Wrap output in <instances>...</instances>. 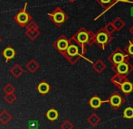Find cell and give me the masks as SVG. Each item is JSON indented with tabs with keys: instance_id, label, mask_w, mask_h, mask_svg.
<instances>
[{
	"instance_id": "2e32d148",
	"label": "cell",
	"mask_w": 133,
	"mask_h": 129,
	"mask_svg": "<svg viewBox=\"0 0 133 129\" xmlns=\"http://www.w3.org/2000/svg\"><path fill=\"white\" fill-rule=\"evenodd\" d=\"M25 35H26L30 40L34 41V40H35V39L38 38V36L40 35V31H39V29L26 30V31H25Z\"/></svg>"
},
{
	"instance_id": "4316f807",
	"label": "cell",
	"mask_w": 133,
	"mask_h": 129,
	"mask_svg": "<svg viewBox=\"0 0 133 129\" xmlns=\"http://www.w3.org/2000/svg\"><path fill=\"white\" fill-rule=\"evenodd\" d=\"M1 42H2V38L0 37V44H1Z\"/></svg>"
},
{
	"instance_id": "6da1fadb",
	"label": "cell",
	"mask_w": 133,
	"mask_h": 129,
	"mask_svg": "<svg viewBox=\"0 0 133 129\" xmlns=\"http://www.w3.org/2000/svg\"><path fill=\"white\" fill-rule=\"evenodd\" d=\"M26 7H27V3L25 4V6L23 9L19 11L17 14H16L14 16V20L20 27H26L32 22V16L31 15H29L26 12Z\"/></svg>"
},
{
	"instance_id": "d4e9b609",
	"label": "cell",
	"mask_w": 133,
	"mask_h": 129,
	"mask_svg": "<svg viewBox=\"0 0 133 129\" xmlns=\"http://www.w3.org/2000/svg\"><path fill=\"white\" fill-rule=\"evenodd\" d=\"M128 52H129V53H130V55H132V56H133V44H130V45L129 46Z\"/></svg>"
},
{
	"instance_id": "ffe728a7",
	"label": "cell",
	"mask_w": 133,
	"mask_h": 129,
	"mask_svg": "<svg viewBox=\"0 0 133 129\" xmlns=\"http://www.w3.org/2000/svg\"><path fill=\"white\" fill-rule=\"evenodd\" d=\"M123 117L127 119H132L133 118V108H125V110L123 111Z\"/></svg>"
},
{
	"instance_id": "8fae6325",
	"label": "cell",
	"mask_w": 133,
	"mask_h": 129,
	"mask_svg": "<svg viewBox=\"0 0 133 129\" xmlns=\"http://www.w3.org/2000/svg\"><path fill=\"white\" fill-rule=\"evenodd\" d=\"M111 61L113 62V64H115L116 66H117V65H119V63L125 61V56L123 55L121 52H117L111 56Z\"/></svg>"
},
{
	"instance_id": "4fadbf2b",
	"label": "cell",
	"mask_w": 133,
	"mask_h": 129,
	"mask_svg": "<svg viewBox=\"0 0 133 129\" xmlns=\"http://www.w3.org/2000/svg\"><path fill=\"white\" fill-rule=\"evenodd\" d=\"M12 119V116L6 111V110H3V111L0 113V122L3 125H7Z\"/></svg>"
},
{
	"instance_id": "5b68a950",
	"label": "cell",
	"mask_w": 133,
	"mask_h": 129,
	"mask_svg": "<svg viewBox=\"0 0 133 129\" xmlns=\"http://www.w3.org/2000/svg\"><path fill=\"white\" fill-rule=\"evenodd\" d=\"M78 54H79V48L75 44H70L64 52L65 57L68 60H70V61L72 59H75L78 56Z\"/></svg>"
},
{
	"instance_id": "8992f818",
	"label": "cell",
	"mask_w": 133,
	"mask_h": 129,
	"mask_svg": "<svg viewBox=\"0 0 133 129\" xmlns=\"http://www.w3.org/2000/svg\"><path fill=\"white\" fill-rule=\"evenodd\" d=\"M2 54H3L4 58L5 59V61L8 62L9 61H11V60L14 59L15 56H16V51H15L14 48H12L11 46H7V47L5 48L4 51L2 52Z\"/></svg>"
},
{
	"instance_id": "83f0119b",
	"label": "cell",
	"mask_w": 133,
	"mask_h": 129,
	"mask_svg": "<svg viewBox=\"0 0 133 129\" xmlns=\"http://www.w3.org/2000/svg\"><path fill=\"white\" fill-rule=\"evenodd\" d=\"M121 1H128V0H121Z\"/></svg>"
},
{
	"instance_id": "603a6c76",
	"label": "cell",
	"mask_w": 133,
	"mask_h": 129,
	"mask_svg": "<svg viewBox=\"0 0 133 129\" xmlns=\"http://www.w3.org/2000/svg\"><path fill=\"white\" fill-rule=\"evenodd\" d=\"M74 126L72 123L69 120H65L63 124L61 125V129H74Z\"/></svg>"
},
{
	"instance_id": "30bf717a",
	"label": "cell",
	"mask_w": 133,
	"mask_h": 129,
	"mask_svg": "<svg viewBox=\"0 0 133 129\" xmlns=\"http://www.w3.org/2000/svg\"><path fill=\"white\" fill-rule=\"evenodd\" d=\"M102 102H103V101H102V100L99 97L94 96V97H92L91 99H90L89 105H90V106L92 108V109H98V108H101Z\"/></svg>"
},
{
	"instance_id": "9a60e30c",
	"label": "cell",
	"mask_w": 133,
	"mask_h": 129,
	"mask_svg": "<svg viewBox=\"0 0 133 129\" xmlns=\"http://www.w3.org/2000/svg\"><path fill=\"white\" fill-rule=\"evenodd\" d=\"M119 87H121V91L123 93H125V94H130L133 90V85L130 81H127V80H125Z\"/></svg>"
},
{
	"instance_id": "7c38bea8",
	"label": "cell",
	"mask_w": 133,
	"mask_h": 129,
	"mask_svg": "<svg viewBox=\"0 0 133 129\" xmlns=\"http://www.w3.org/2000/svg\"><path fill=\"white\" fill-rule=\"evenodd\" d=\"M25 68L29 72L31 73H35L37 70L39 69V64L37 61H35V60H30L25 65Z\"/></svg>"
},
{
	"instance_id": "7402d4cb",
	"label": "cell",
	"mask_w": 133,
	"mask_h": 129,
	"mask_svg": "<svg viewBox=\"0 0 133 129\" xmlns=\"http://www.w3.org/2000/svg\"><path fill=\"white\" fill-rule=\"evenodd\" d=\"M97 41H98V42H100V44H103L108 41V36H107L106 33H99L98 36H97Z\"/></svg>"
},
{
	"instance_id": "277c9868",
	"label": "cell",
	"mask_w": 133,
	"mask_h": 129,
	"mask_svg": "<svg viewBox=\"0 0 133 129\" xmlns=\"http://www.w3.org/2000/svg\"><path fill=\"white\" fill-rule=\"evenodd\" d=\"M54 45L60 52L64 53L65 51L67 50V48H68V46L70 45V44H69L68 40H67V39L63 35V36H61L55 42H54Z\"/></svg>"
},
{
	"instance_id": "484cf974",
	"label": "cell",
	"mask_w": 133,
	"mask_h": 129,
	"mask_svg": "<svg viewBox=\"0 0 133 129\" xmlns=\"http://www.w3.org/2000/svg\"><path fill=\"white\" fill-rule=\"evenodd\" d=\"M110 0H102V2H103V3H108V2H110Z\"/></svg>"
},
{
	"instance_id": "52a82bcc",
	"label": "cell",
	"mask_w": 133,
	"mask_h": 129,
	"mask_svg": "<svg viewBox=\"0 0 133 129\" xmlns=\"http://www.w3.org/2000/svg\"><path fill=\"white\" fill-rule=\"evenodd\" d=\"M130 70H131V68H130V64H128L126 61H123L116 66V70L121 75H126L130 71Z\"/></svg>"
},
{
	"instance_id": "cb8c5ba5",
	"label": "cell",
	"mask_w": 133,
	"mask_h": 129,
	"mask_svg": "<svg viewBox=\"0 0 133 129\" xmlns=\"http://www.w3.org/2000/svg\"><path fill=\"white\" fill-rule=\"evenodd\" d=\"M36 29H39L38 25H37V24L35 23V22H33V21L26 26V30H36Z\"/></svg>"
},
{
	"instance_id": "44dd1931",
	"label": "cell",
	"mask_w": 133,
	"mask_h": 129,
	"mask_svg": "<svg viewBox=\"0 0 133 129\" xmlns=\"http://www.w3.org/2000/svg\"><path fill=\"white\" fill-rule=\"evenodd\" d=\"M15 90H16V88L13 84L11 83H7L5 87L3 88V91L5 93V94H10V93H14Z\"/></svg>"
},
{
	"instance_id": "ac0fdd59",
	"label": "cell",
	"mask_w": 133,
	"mask_h": 129,
	"mask_svg": "<svg viewBox=\"0 0 133 129\" xmlns=\"http://www.w3.org/2000/svg\"><path fill=\"white\" fill-rule=\"evenodd\" d=\"M4 99L6 103L8 104H12L14 103L15 101H16L17 99V97L14 94V93H10V94H5V97H4Z\"/></svg>"
},
{
	"instance_id": "3957f363",
	"label": "cell",
	"mask_w": 133,
	"mask_h": 129,
	"mask_svg": "<svg viewBox=\"0 0 133 129\" xmlns=\"http://www.w3.org/2000/svg\"><path fill=\"white\" fill-rule=\"evenodd\" d=\"M105 102H107L112 108L114 109H118L121 106V105L125 102L124 98L119 94V93H113L111 96L110 97L108 100H106Z\"/></svg>"
},
{
	"instance_id": "ba28073f",
	"label": "cell",
	"mask_w": 133,
	"mask_h": 129,
	"mask_svg": "<svg viewBox=\"0 0 133 129\" xmlns=\"http://www.w3.org/2000/svg\"><path fill=\"white\" fill-rule=\"evenodd\" d=\"M36 89H37V91L40 93V94L46 95L50 91L51 87H50V85L46 81H42V82H40V83L38 84Z\"/></svg>"
},
{
	"instance_id": "5bb4252c",
	"label": "cell",
	"mask_w": 133,
	"mask_h": 129,
	"mask_svg": "<svg viewBox=\"0 0 133 129\" xmlns=\"http://www.w3.org/2000/svg\"><path fill=\"white\" fill-rule=\"evenodd\" d=\"M87 122L89 123L91 126H96L101 123V117H99L97 114L93 113L87 118Z\"/></svg>"
},
{
	"instance_id": "9c48e42d",
	"label": "cell",
	"mask_w": 133,
	"mask_h": 129,
	"mask_svg": "<svg viewBox=\"0 0 133 129\" xmlns=\"http://www.w3.org/2000/svg\"><path fill=\"white\" fill-rule=\"evenodd\" d=\"M10 72L15 78H20V76H22L24 73V69L19 64H15L10 69Z\"/></svg>"
},
{
	"instance_id": "7a4b0ae2",
	"label": "cell",
	"mask_w": 133,
	"mask_h": 129,
	"mask_svg": "<svg viewBox=\"0 0 133 129\" xmlns=\"http://www.w3.org/2000/svg\"><path fill=\"white\" fill-rule=\"evenodd\" d=\"M48 16L51 18L52 21L54 22V25H56L57 26H61L67 19L66 15H65L64 12H63L62 9H60L59 7L55 8L53 12L48 14Z\"/></svg>"
},
{
	"instance_id": "e0dca14e",
	"label": "cell",
	"mask_w": 133,
	"mask_h": 129,
	"mask_svg": "<svg viewBox=\"0 0 133 129\" xmlns=\"http://www.w3.org/2000/svg\"><path fill=\"white\" fill-rule=\"evenodd\" d=\"M58 117H59L58 111L56 109H54V108H51V109H49L46 112V117L50 121H55L58 118Z\"/></svg>"
},
{
	"instance_id": "d6986e66",
	"label": "cell",
	"mask_w": 133,
	"mask_h": 129,
	"mask_svg": "<svg viewBox=\"0 0 133 129\" xmlns=\"http://www.w3.org/2000/svg\"><path fill=\"white\" fill-rule=\"evenodd\" d=\"M76 38H77V41L80 44H84L88 41V34L85 32H80L76 36Z\"/></svg>"
}]
</instances>
